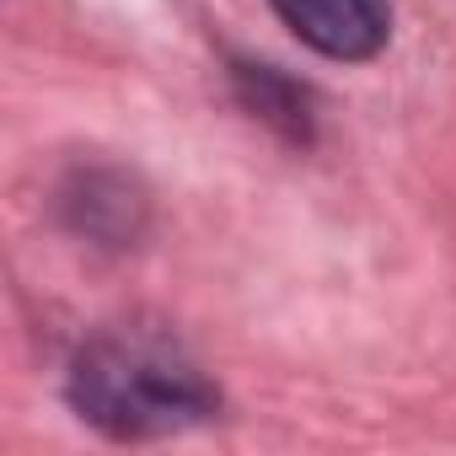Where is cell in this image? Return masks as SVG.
<instances>
[{"label":"cell","mask_w":456,"mask_h":456,"mask_svg":"<svg viewBox=\"0 0 456 456\" xmlns=\"http://www.w3.org/2000/svg\"><path fill=\"white\" fill-rule=\"evenodd\" d=\"M70 403L113 440H156L204 424L215 413V387L172 338L145 328H113L76 354Z\"/></svg>","instance_id":"cell-1"},{"label":"cell","mask_w":456,"mask_h":456,"mask_svg":"<svg viewBox=\"0 0 456 456\" xmlns=\"http://www.w3.org/2000/svg\"><path fill=\"white\" fill-rule=\"evenodd\" d=\"M274 12L306 49L344 60V65L381 54L392 33L387 0H274Z\"/></svg>","instance_id":"cell-2"}]
</instances>
